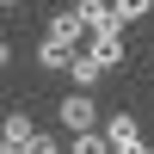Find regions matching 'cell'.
I'll return each instance as SVG.
<instances>
[{"mask_svg": "<svg viewBox=\"0 0 154 154\" xmlns=\"http://www.w3.org/2000/svg\"><path fill=\"white\" fill-rule=\"evenodd\" d=\"M56 123H68L74 136H80V130H99V105H93V93H68V99L56 105Z\"/></svg>", "mask_w": 154, "mask_h": 154, "instance_id": "1", "label": "cell"}, {"mask_svg": "<svg viewBox=\"0 0 154 154\" xmlns=\"http://www.w3.org/2000/svg\"><path fill=\"white\" fill-rule=\"evenodd\" d=\"M74 19H80L86 37H111V31H123V25L111 19V0H74Z\"/></svg>", "mask_w": 154, "mask_h": 154, "instance_id": "2", "label": "cell"}, {"mask_svg": "<svg viewBox=\"0 0 154 154\" xmlns=\"http://www.w3.org/2000/svg\"><path fill=\"white\" fill-rule=\"evenodd\" d=\"M86 62H93L99 74H111V68H123V31H111V37H86V49H80Z\"/></svg>", "mask_w": 154, "mask_h": 154, "instance_id": "3", "label": "cell"}, {"mask_svg": "<svg viewBox=\"0 0 154 154\" xmlns=\"http://www.w3.org/2000/svg\"><path fill=\"white\" fill-rule=\"evenodd\" d=\"M99 123H105L99 136H105V148H111V154H130L136 142H142V136H136V117H130V111H111V117H99Z\"/></svg>", "mask_w": 154, "mask_h": 154, "instance_id": "4", "label": "cell"}, {"mask_svg": "<svg viewBox=\"0 0 154 154\" xmlns=\"http://www.w3.org/2000/svg\"><path fill=\"white\" fill-rule=\"evenodd\" d=\"M0 142H12V148H31V142H37V123H31V111H6V117H0Z\"/></svg>", "mask_w": 154, "mask_h": 154, "instance_id": "5", "label": "cell"}, {"mask_svg": "<svg viewBox=\"0 0 154 154\" xmlns=\"http://www.w3.org/2000/svg\"><path fill=\"white\" fill-rule=\"evenodd\" d=\"M74 56H80V49H68V43H49V37L37 43V68H49V74H68V68H74Z\"/></svg>", "mask_w": 154, "mask_h": 154, "instance_id": "6", "label": "cell"}, {"mask_svg": "<svg viewBox=\"0 0 154 154\" xmlns=\"http://www.w3.org/2000/svg\"><path fill=\"white\" fill-rule=\"evenodd\" d=\"M80 37H86V31H80V19H74V6L49 19V43H68V49H80Z\"/></svg>", "mask_w": 154, "mask_h": 154, "instance_id": "7", "label": "cell"}, {"mask_svg": "<svg viewBox=\"0 0 154 154\" xmlns=\"http://www.w3.org/2000/svg\"><path fill=\"white\" fill-rule=\"evenodd\" d=\"M68 80H74V93H93V86L105 80V74H99V68H93L86 56H74V68H68Z\"/></svg>", "mask_w": 154, "mask_h": 154, "instance_id": "8", "label": "cell"}, {"mask_svg": "<svg viewBox=\"0 0 154 154\" xmlns=\"http://www.w3.org/2000/svg\"><path fill=\"white\" fill-rule=\"evenodd\" d=\"M148 6H154V0H111V19H117V25H136V19H148Z\"/></svg>", "mask_w": 154, "mask_h": 154, "instance_id": "9", "label": "cell"}, {"mask_svg": "<svg viewBox=\"0 0 154 154\" xmlns=\"http://www.w3.org/2000/svg\"><path fill=\"white\" fill-rule=\"evenodd\" d=\"M68 154H111V148H105V136H99V130H80V136L68 142Z\"/></svg>", "mask_w": 154, "mask_h": 154, "instance_id": "10", "label": "cell"}, {"mask_svg": "<svg viewBox=\"0 0 154 154\" xmlns=\"http://www.w3.org/2000/svg\"><path fill=\"white\" fill-rule=\"evenodd\" d=\"M25 154H68V148H62V142H49V136H37V142L25 148Z\"/></svg>", "mask_w": 154, "mask_h": 154, "instance_id": "11", "label": "cell"}, {"mask_svg": "<svg viewBox=\"0 0 154 154\" xmlns=\"http://www.w3.org/2000/svg\"><path fill=\"white\" fill-rule=\"evenodd\" d=\"M6 62H12V43H6V37H0V68H6Z\"/></svg>", "mask_w": 154, "mask_h": 154, "instance_id": "12", "label": "cell"}, {"mask_svg": "<svg viewBox=\"0 0 154 154\" xmlns=\"http://www.w3.org/2000/svg\"><path fill=\"white\" fill-rule=\"evenodd\" d=\"M0 154H25V148H12V142H0Z\"/></svg>", "mask_w": 154, "mask_h": 154, "instance_id": "13", "label": "cell"}, {"mask_svg": "<svg viewBox=\"0 0 154 154\" xmlns=\"http://www.w3.org/2000/svg\"><path fill=\"white\" fill-rule=\"evenodd\" d=\"M0 6H6V12H12V6H25V0H0Z\"/></svg>", "mask_w": 154, "mask_h": 154, "instance_id": "14", "label": "cell"}, {"mask_svg": "<svg viewBox=\"0 0 154 154\" xmlns=\"http://www.w3.org/2000/svg\"><path fill=\"white\" fill-rule=\"evenodd\" d=\"M130 154H148V148H142V142H136V148H130Z\"/></svg>", "mask_w": 154, "mask_h": 154, "instance_id": "15", "label": "cell"}]
</instances>
